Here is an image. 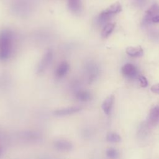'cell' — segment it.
<instances>
[{"label":"cell","instance_id":"8fae6325","mask_svg":"<svg viewBox=\"0 0 159 159\" xmlns=\"http://www.w3.org/2000/svg\"><path fill=\"white\" fill-rule=\"evenodd\" d=\"M75 98L80 101L87 102L91 100V94L89 91L83 89H78L75 94Z\"/></svg>","mask_w":159,"mask_h":159},{"label":"cell","instance_id":"30bf717a","mask_svg":"<svg viewBox=\"0 0 159 159\" xmlns=\"http://www.w3.org/2000/svg\"><path fill=\"white\" fill-rule=\"evenodd\" d=\"M70 69V65L66 61L61 62L55 71V75L57 78H61L68 72Z\"/></svg>","mask_w":159,"mask_h":159},{"label":"cell","instance_id":"52a82bcc","mask_svg":"<svg viewBox=\"0 0 159 159\" xmlns=\"http://www.w3.org/2000/svg\"><path fill=\"white\" fill-rule=\"evenodd\" d=\"M81 110V108L80 107L73 106V107L57 109L53 112V114L57 116H65L71 115V114L78 112Z\"/></svg>","mask_w":159,"mask_h":159},{"label":"cell","instance_id":"7402d4cb","mask_svg":"<svg viewBox=\"0 0 159 159\" xmlns=\"http://www.w3.org/2000/svg\"><path fill=\"white\" fill-rule=\"evenodd\" d=\"M2 153V147H0V157L1 156Z\"/></svg>","mask_w":159,"mask_h":159},{"label":"cell","instance_id":"8992f818","mask_svg":"<svg viewBox=\"0 0 159 159\" xmlns=\"http://www.w3.org/2000/svg\"><path fill=\"white\" fill-rule=\"evenodd\" d=\"M122 73L125 78L130 80L135 79L137 76H139L138 70L136 67L133 65L129 63H127L122 66Z\"/></svg>","mask_w":159,"mask_h":159},{"label":"cell","instance_id":"9a60e30c","mask_svg":"<svg viewBox=\"0 0 159 159\" xmlns=\"http://www.w3.org/2000/svg\"><path fill=\"white\" fill-rule=\"evenodd\" d=\"M114 24H112V23L107 24L102 30L101 36L104 38H106L111 34V32L114 30Z\"/></svg>","mask_w":159,"mask_h":159},{"label":"cell","instance_id":"4fadbf2b","mask_svg":"<svg viewBox=\"0 0 159 159\" xmlns=\"http://www.w3.org/2000/svg\"><path fill=\"white\" fill-rule=\"evenodd\" d=\"M81 0H68V7L71 12L77 14L81 10Z\"/></svg>","mask_w":159,"mask_h":159},{"label":"cell","instance_id":"44dd1931","mask_svg":"<svg viewBox=\"0 0 159 159\" xmlns=\"http://www.w3.org/2000/svg\"><path fill=\"white\" fill-rule=\"evenodd\" d=\"M151 91L156 94H159V84H155L152 86Z\"/></svg>","mask_w":159,"mask_h":159},{"label":"cell","instance_id":"2e32d148","mask_svg":"<svg viewBox=\"0 0 159 159\" xmlns=\"http://www.w3.org/2000/svg\"><path fill=\"white\" fill-rule=\"evenodd\" d=\"M106 140L107 141L111 143H117L121 140V137L119 134L116 133L111 132V133H109L107 135Z\"/></svg>","mask_w":159,"mask_h":159},{"label":"cell","instance_id":"7c38bea8","mask_svg":"<svg viewBox=\"0 0 159 159\" xmlns=\"http://www.w3.org/2000/svg\"><path fill=\"white\" fill-rule=\"evenodd\" d=\"M114 97L113 95H110L107 98H106V99L104 101V102L102 104V109L104 111V112L108 115L110 114L113 102H114Z\"/></svg>","mask_w":159,"mask_h":159},{"label":"cell","instance_id":"277c9868","mask_svg":"<svg viewBox=\"0 0 159 159\" xmlns=\"http://www.w3.org/2000/svg\"><path fill=\"white\" fill-rule=\"evenodd\" d=\"M53 52L51 50H48L44 54L43 57L40 61L38 66H37V73H43L49 66L50 64L52 59H53Z\"/></svg>","mask_w":159,"mask_h":159},{"label":"cell","instance_id":"5b68a950","mask_svg":"<svg viewBox=\"0 0 159 159\" xmlns=\"http://www.w3.org/2000/svg\"><path fill=\"white\" fill-rule=\"evenodd\" d=\"M98 68L93 63H88L84 66V74L88 83H92L96 78Z\"/></svg>","mask_w":159,"mask_h":159},{"label":"cell","instance_id":"3957f363","mask_svg":"<svg viewBox=\"0 0 159 159\" xmlns=\"http://www.w3.org/2000/svg\"><path fill=\"white\" fill-rule=\"evenodd\" d=\"M159 22V6L158 4L152 5L146 12L143 23L149 24L150 23Z\"/></svg>","mask_w":159,"mask_h":159},{"label":"cell","instance_id":"ac0fdd59","mask_svg":"<svg viewBox=\"0 0 159 159\" xmlns=\"http://www.w3.org/2000/svg\"><path fill=\"white\" fill-rule=\"evenodd\" d=\"M106 153L107 157L109 158H111V159H116V158H118V157H119L118 152L113 148H108L106 150Z\"/></svg>","mask_w":159,"mask_h":159},{"label":"cell","instance_id":"e0dca14e","mask_svg":"<svg viewBox=\"0 0 159 159\" xmlns=\"http://www.w3.org/2000/svg\"><path fill=\"white\" fill-rule=\"evenodd\" d=\"M23 136L25 139H29L31 140L37 139L40 137V134L34 131H26L23 134Z\"/></svg>","mask_w":159,"mask_h":159},{"label":"cell","instance_id":"d6986e66","mask_svg":"<svg viewBox=\"0 0 159 159\" xmlns=\"http://www.w3.org/2000/svg\"><path fill=\"white\" fill-rule=\"evenodd\" d=\"M138 78H139V80L140 81V86L142 87H146L148 85V82H147V79L145 78V76H142V75H140L138 76Z\"/></svg>","mask_w":159,"mask_h":159},{"label":"cell","instance_id":"6da1fadb","mask_svg":"<svg viewBox=\"0 0 159 159\" xmlns=\"http://www.w3.org/2000/svg\"><path fill=\"white\" fill-rule=\"evenodd\" d=\"M14 43V34L9 29L0 32V60H6L12 54Z\"/></svg>","mask_w":159,"mask_h":159},{"label":"cell","instance_id":"ba28073f","mask_svg":"<svg viewBox=\"0 0 159 159\" xmlns=\"http://www.w3.org/2000/svg\"><path fill=\"white\" fill-rule=\"evenodd\" d=\"M54 147L58 150L66 152L70 151L73 148V144L66 140L60 139L54 142Z\"/></svg>","mask_w":159,"mask_h":159},{"label":"cell","instance_id":"ffe728a7","mask_svg":"<svg viewBox=\"0 0 159 159\" xmlns=\"http://www.w3.org/2000/svg\"><path fill=\"white\" fill-rule=\"evenodd\" d=\"M135 4L139 7L143 6L147 2V0H134Z\"/></svg>","mask_w":159,"mask_h":159},{"label":"cell","instance_id":"5bb4252c","mask_svg":"<svg viewBox=\"0 0 159 159\" xmlns=\"http://www.w3.org/2000/svg\"><path fill=\"white\" fill-rule=\"evenodd\" d=\"M126 53L128 55L133 57H141L143 55V52L142 48L140 47H129L126 48Z\"/></svg>","mask_w":159,"mask_h":159},{"label":"cell","instance_id":"7a4b0ae2","mask_svg":"<svg viewBox=\"0 0 159 159\" xmlns=\"http://www.w3.org/2000/svg\"><path fill=\"white\" fill-rule=\"evenodd\" d=\"M122 9L121 6L119 2H115L114 4L110 6L106 10L101 12L98 17V22L100 24H103L111 18V17L117 12H119Z\"/></svg>","mask_w":159,"mask_h":159},{"label":"cell","instance_id":"9c48e42d","mask_svg":"<svg viewBox=\"0 0 159 159\" xmlns=\"http://www.w3.org/2000/svg\"><path fill=\"white\" fill-rule=\"evenodd\" d=\"M159 123V106L153 107L148 114V124L150 125H157Z\"/></svg>","mask_w":159,"mask_h":159}]
</instances>
